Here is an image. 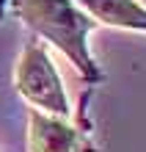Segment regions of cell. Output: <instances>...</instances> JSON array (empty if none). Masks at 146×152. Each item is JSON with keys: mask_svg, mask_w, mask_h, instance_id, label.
Instances as JSON below:
<instances>
[{"mask_svg": "<svg viewBox=\"0 0 146 152\" xmlns=\"http://www.w3.org/2000/svg\"><path fill=\"white\" fill-rule=\"evenodd\" d=\"M8 11L31 28L39 42L63 53L88 86H99L105 80L88 42L97 25L72 0H8Z\"/></svg>", "mask_w": 146, "mask_h": 152, "instance_id": "6da1fadb", "label": "cell"}, {"mask_svg": "<svg viewBox=\"0 0 146 152\" xmlns=\"http://www.w3.org/2000/svg\"><path fill=\"white\" fill-rule=\"evenodd\" d=\"M14 88L33 111L50 116H72V102L61 72L50 56V47L39 39H28L14 64Z\"/></svg>", "mask_w": 146, "mask_h": 152, "instance_id": "7a4b0ae2", "label": "cell"}, {"mask_svg": "<svg viewBox=\"0 0 146 152\" xmlns=\"http://www.w3.org/2000/svg\"><path fill=\"white\" fill-rule=\"evenodd\" d=\"M25 149L28 152H99L86 113L72 119V116H50L33 108H28V116H25Z\"/></svg>", "mask_w": 146, "mask_h": 152, "instance_id": "3957f363", "label": "cell"}, {"mask_svg": "<svg viewBox=\"0 0 146 152\" xmlns=\"http://www.w3.org/2000/svg\"><path fill=\"white\" fill-rule=\"evenodd\" d=\"M94 25L146 33V6L141 0H72Z\"/></svg>", "mask_w": 146, "mask_h": 152, "instance_id": "277c9868", "label": "cell"}]
</instances>
